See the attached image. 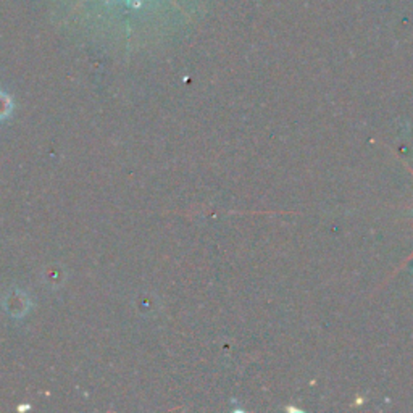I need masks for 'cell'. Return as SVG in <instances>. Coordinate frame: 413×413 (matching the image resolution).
I'll use <instances>...</instances> for the list:
<instances>
[{"instance_id": "1", "label": "cell", "mask_w": 413, "mask_h": 413, "mask_svg": "<svg viewBox=\"0 0 413 413\" xmlns=\"http://www.w3.org/2000/svg\"><path fill=\"white\" fill-rule=\"evenodd\" d=\"M407 168H409V171H410V173L413 175V168H410V167H409V165H407ZM412 258H413V252L410 253V255H409V258H405V262L402 263V267H404V265H405L407 262H409V260H412Z\"/></svg>"}]
</instances>
